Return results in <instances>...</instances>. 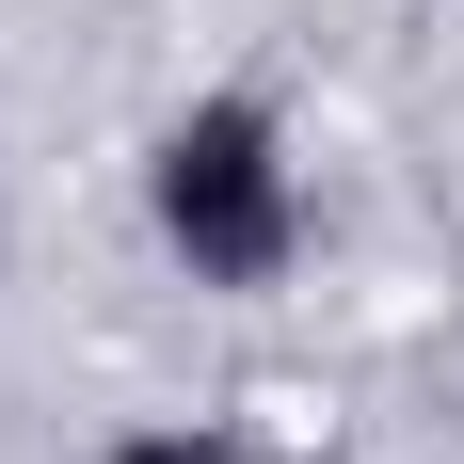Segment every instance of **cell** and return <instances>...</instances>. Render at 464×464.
I'll use <instances>...</instances> for the list:
<instances>
[{
	"label": "cell",
	"instance_id": "1",
	"mask_svg": "<svg viewBox=\"0 0 464 464\" xmlns=\"http://www.w3.org/2000/svg\"><path fill=\"white\" fill-rule=\"evenodd\" d=\"M144 240L177 256L208 304H273L321 240V192H304V129H288L256 81H208L144 129Z\"/></svg>",
	"mask_w": 464,
	"mask_h": 464
},
{
	"label": "cell",
	"instance_id": "2",
	"mask_svg": "<svg viewBox=\"0 0 464 464\" xmlns=\"http://www.w3.org/2000/svg\"><path fill=\"white\" fill-rule=\"evenodd\" d=\"M96 464H273L256 432H225V417H144V432H112Z\"/></svg>",
	"mask_w": 464,
	"mask_h": 464
},
{
	"label": "cell",
	"instance_id": "3",
	"mask_svg": "<svg viewBox=\"0 0 464 464\" xmlns=\"http://www.w3.org/2000/svg\"><path fill=\"white\" fill-rule=\"evenodd\" d=\"M0 225H16V192H0Z\"/></svg>",
	"mask_w": 464,
	"mask_h": 464
}]
</instances>
